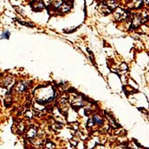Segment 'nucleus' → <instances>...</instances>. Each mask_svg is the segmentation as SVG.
<instances>
[{
  "instance_id": "1",
  "label": "nucleus",
  "mask_w": 149,
  "mask_h": 149,
  "mask_svg": "<svg viewBox=\"0 0 149 149\" xmlns=\"http://www.w3.org/2000/svg\"><path fill=\"white\" fill-rule=\"evenodd\" d=\"M9 36H10V33L5 32V33H3V34L2 35V38H4V39H8V38L9 37Z\"/></svg>"
}]
</instances>
